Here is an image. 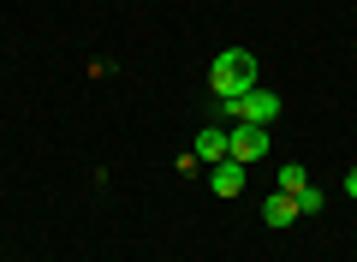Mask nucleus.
I'll return each mask as SVG.
<instances>
[{
	"mask_svg": "<svg viewBox=\"0 0 357 262\" xmlns=\"http://www.w3.org/2000/svg\"><path fill=\"white\" fill-rule=\"evenodd\" d=\"M208 89H215L220 101H238L244 89H256V60L244 48H227L215 66H208Z\"/></svg>",
	"mask_w": 357,
	"mask_h": 262,
	"instance_id": "f257e3e1",
	"label": "nucleus"
},
{
	"mask_svg": "<svg viewBox=\"0 0 357 262\" xmlns=\"http://www.w3.org/2000/svg\"><path fill=\"white\" fill-rule=\"evenodd\" d=\"M227 113L238 125H274L280 119V96H274V89H244L238 101H227Z\"/></svg>",
	"mask_w": 357,
	"mask_h": 262,
	"instance_id": "f03ea898",
	"label": "nucleus"
},
{
	"mask_svg": "<svg viewBox=\"0 0 357 262\" xmlns=\"http://www.w3.org/2000/svg\"><path fill=\"white\" fill-rule=\"evenodd\" d=\"M227 155L244 161V167L262 161V155H268V125H232V131H227Z\"/></svg>",
	"mask_w": 357,
	"mask_h": 262,
	"instance_id": "7ed1b4c3",
	"label": "nucleus"
},
{
	"mask_svg": "<svg viewBox=\"0 0 357 262\" xmlns=\"http://www.w3.org/2000/svg\"><path fill=\"white\" fill-rule=\"evenodd\" d=\"M208 191H215V197H244V161H232V155H227V161H215V173H208Z\"/></svg>",
	"mask_w": 357,
	"mask_h": 262,
	"instance_id": "20e7f679",
	"label": "nucleus"
},
{
	"mask_svg": "<svg viewBox=\"0 0 357 262\" xmlns=\"http://www.w3.org/2000/svg\"><path fill=\"white\" fill-rule=\"evenodd\" d=\"M197 161H208V167H215V161H227V131H220V125H208V131H197Z\"/></svg>",
	"mask_w": 357,
	"mask_h": 262,
	"instance_id": "39448f33",
	"label": "nucleus"
},
{
	"mask_svg": "<svg viewBox=\"0 0 357 262\" xmlns=\"http://www.w3.org/2000/svg\"><path fill=\"white\" fill-rule=\"evenodd\" d=\"M262 221H268V226H292V221H298V197H286V191H274V197L262 203Z\"/></svg>",
	"mask_w": 357,
	"mask_h": 262,
	"instance_id": "423d86ee",
	"label": "nucleus"
},
{
	"mask_svg": "<svg viewBox=\"0 0 357 262\" xmlns=\"http://www.w3.org/2000/svg\"><path fill=\"white\" fill-rule=\"evenodd\" d=\"M304 185H310V173H304L298 161H286V167H280V179H274V191H286V197H298Z\"/></svg>",
	"mask_w": 357,
	"mask_h": 262,
	"instance_id": "0eeeda50",
	"label": "nucleus"
},
{
	"mask_svg": "<svg viewBox=\"0 0 357 262\" xmlns=\"http://www.w3.org/2000/svg\"><path fill=\"white\" fill-rule=\"evenodd\" d=\"M298 214H321V191H316V185L298 191Z\"/></svg>",
	"mask_w": 357,
	"mask_h": 262,
	"instance_id": "6e6552de",
	"label": "nucleus"
},
{
	"mask_svg": "<svg viewBox=\"0 0 357 262\" xmlns=\"http://www.w3.org/2000/svg\"><path fill=\"white\" fill-rule=\"evenodd\" d=\"M345 197H357V167H351V173H345Z\"/></svg>",
	"mask_w": 357,
	"mask_h": 262,
	"instance_id": "1a4fd4ad",
	"label": "nucleus"
}]
</instances>
